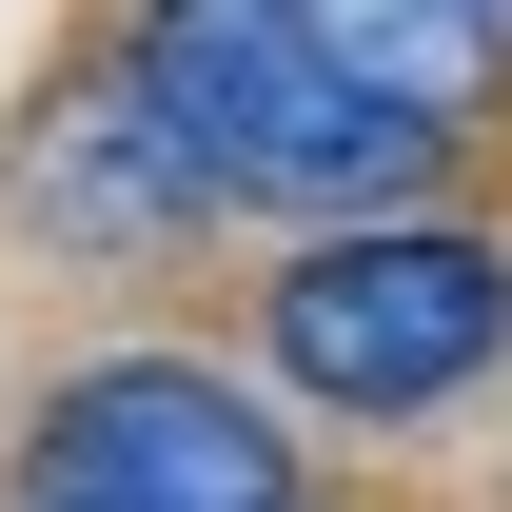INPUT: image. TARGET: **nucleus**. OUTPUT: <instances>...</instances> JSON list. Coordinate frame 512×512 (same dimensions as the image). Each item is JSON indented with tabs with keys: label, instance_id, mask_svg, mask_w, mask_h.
I'll use <instances>...</instances> for the list:
<instances>
[{
	"label": "nucleus",
	"instance_id": "f257e3e1",
	"mask_svg": "<svg viewBox=\"0 0 512 512\" xmlns=\"http://www.w3.org/2000/svg\"><path fill=\"white\" fill-rule=\"evenodd\" d=\"M138 119L197 158V197H256V217H414V178H434L453 138L394 119L375 79L316 40V0H138Z\"/></svg>",
	"mask_w": 512,
	"mask_h": 512
},
{
	"label": "nucleus",
	"instance_id": "423d86ee",
	"mask_svg": "<svg viewBox=\"0 0 512 512\" xmlns=\"http://www.w3.org/2000/svg\"><path fill=\"white\" fill-rule=\"evenodd\" d=\"M20 512H40V493H20Z\"/></svg>",
	"mask_w": 512,
	"mask_h": 512
},
{
	"label": "nucleus",
	"instance_id": "39448f33",
	"mask_svg": "<svg viewBox=\"0 0 512 512\" xmlns=\"http://www.w3.org/2000/svg\"><path fill=\"white\" fill-rule=\"evenodd\" d=\"M316 40L375 79L394 119H434V138H453L473 99H493V40H512V20H493V0H316Z\"/></svg>",
	"mask_w": 512,
	"mask_h": 512
},
{
	"label": "nucleus",
	"instance_id": "0eeeda50",
	"mask_svg": "<svg viewBox=\"0 0 512 512\" xmlns=\"http://www.w3.org/2000/svg\"><path fill=\"white\" fill-rule=\"evenodd\" d=\"M493 20H512V0H493Z\"/></svg>",
	"mask_w": 512,
	"mask_h": 512
},
{
	"label": "nucleus",
	"instance_id": "7ed1b4c3",
	"mask_svg": "<svg viewBox=\"0 0 512 512\" xmlns=\"http://www.w3.org/2000/svg\"><path fill=\"white\" fill-rule=\"evenodd\" d=\"M40 512H296V453L237 375L197 355H99V375L40 394Z\"/></svg>",
	"mask_w": 512,
	"mask_h": 512
},
{
	"label": "nucleus",
	"instance_id": "f03ea898",
	"mask_svg": "<svg viewBox=\"0 0 512 512\" xmlns=\"http://www.w3.org/2000/svg\"><path fill=\"white\" fill-rule=\"evenodd\" d=\"M256 335H276V375L316 414H434V394H473L512 355V256L453 237V217H335V237L276 256Z\"/></svg>",
	"mask_w": 512,
	"mask_h": 512
},
{
	"label": "nucleus",
	"instance_id": "20e7f679",
	"mask_svg": "<svg viewBox=\"0 0 512 512\" xmlns=\"http://www.w3.org/2000/svg\"><path fill=\"white\" fill-rule=\"evenodd\" d=\"M20 217H40L60 256H158L178 217H217V197H197V158H178V138L138 119V79H79L60 119L20 138Z\"/></svg>",
	"mask_w": 512,
	"mask_h": 512
}]
</instances>
